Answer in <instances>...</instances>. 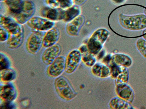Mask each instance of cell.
<instances>
[{
  "instance_id": "6da1fadb",
  "label": "cell",
  "mask_w": 146,
  "mask_h": 109,
  "mask_svg": "<svg viewBox=\"0 0 146 109\" xmlns=\"http://www.w3.org/2000/svg\"><path fill=\"white\" fill-rule=\"evenodd\" d=\"M0 18V26L9 32V38L7 41V48L13 50L19 47L24 39L23 27L11 16L1 14Z\"/></svg>"
},
{
  "instance_id": "7a4b0ae2",
  "label": "cell",
  "mask_w": 146,
  "mask_h": 109,
  "mask_svg": "<svg viewBox=\"0 0 146 109\" xmlns=\"http://www.w3.org/2000/svg\"><path fill=\"white\" fill-rule=\"evenodd\" d=\"M118 19L121 27L127 30L136 32L146 28V16L144 14L127 15L120 13Z\"/></svg>"
},
{
  "instance_id": "3957f363",
  "label": "cell",
  "mask_w": 146,
  "mask_h": 109,
  "mask_svg": "<svg viewBox=\"0 0 146 109\" xmlns=\"http://www.w3.org/2000/svg\"><path fill=\"white\" fill-rule=\"evenodd\" d=\"M110 35L106 28H99L94 31L87 40V45L90 53L97 55L103 47Z\"/></svg>"
},
{
  "instance_id": "277c9868",
  "label": "cell",
  "mask_w": 146,
  "mask_h": 109,
  "mask_svg": "<svg viewBox=\"0 0 146 109\" xmlns=\"http://www.w3.org/2000/svg\"><path fill=\"white\" fill-rule=\"evenodd\" d=\"M54 88L57 95L64 100L70 101L77 96L69 80L62 76L56 78L54 83Z\"/></svg>"
},
{
  "instance_id": "5b68a950",
  "label": "cell",
  "mask_w": 146,
  "mask_h": 109,
  "mask_svg": "<svg viewBox=\"0 0 146 109\" xmlns=\"http://www.w3.org/2000/svg\"><path fill=\"white\" fill-rule=\"evenodd\" d=\"M36 6L31 0H24L23 7L20 12L11 16L21 25L27 24V22L33 17L36 12Z\"/></svg>"
},
{
  "instance_id": "8992f818",
  "label": "cell",
  "mask_w": 146,
  "mask_h": 109,
  "mask_svg": "<svg viewBox=\"0 0 146 109\" xmlns=\"http://www.w3.org/2000/svg\"><path fill=\"white\" fill-rule=\"evenodd\" d=\"M26 24L33 32H45L55 27V22L41 16H33Z\"/></svg>"
},
{
  "instance_id": "52a82bcc",
  "label": "cell",
  "mask_w": 146,
  "mask_h": 109,
  "mask_svg": "<svg viewBox=\"0 0 146 109\" xmlns=\"http://www.w3.org/2000/svg\"><path fill=\"white\" fill-rule=\"evenodd\" d=\"M44 33L43 32L33 31L27 37L26 47L30 54H35L38 52L42 47Z\"/></svg>"
},
{
  "instance_id": "ba28073f",
  "label": "cell",
  "mask_w": 146,
  "mask_h": 109,
  "mask_svg": "<svg viewBox=\"0 0 146 109\" xmlns=\"http://www.w3.org/2000/svg\"><path fill=\"white\" fill-rule=\"evenodd\" d=\"M82 57L79 50L74 49L70 51L66 58L65 72L68 74L75 72L82 61Z\"/></svg>"
},
{
  "instance_id": "9c48e42d",
  "label": "cell",
  "mask_w": 146,
  "mask_h": 109,
  "mask_svg": "<svg viewBox=\"0 0 146 109\" xmlns=\"http://www.w3.org/2000/svg\"><path fill=\"white\" fill-rule=\"evenodd\" d=\"M66 58L63 56H59L52 63L48 66L47 74L49 77L54 78L61 76L65 71Z\"/></svg>"
},
{
  "instance_id": "30bf717a",
  "label": "cell",
  "mask_w": 146,
  "mask_h": 109,
  "mask_svg": "<svg viewBox=\"0 0 146 109\" xmlns=\"http://www.w3.org/2000/svg\"><path fill=\"white\" fill-rule=\"evenodd\" d=\"M64 10L59 7L53 8L47 6H43L40 10V16L55 22L62 21Z\"/></svg>"
},
{
  "instance_id": "8fae6325",
  "label": "cell",
  "mask_w": 146,
  "mask_h": 109,
  "mask_svg": "<svg viewBox=\"0 0 146 109\" xmlns=\"http://www.w3.org/2000/svg\"><path fill=\"white\" fill-rule=\"evenodd\" d=\"M0 87L1 101L13 102L16 100L18 93L14 84L10 82L2 83Z\"/></svg>"
},
{
  "instance_id": "7c38bea8",
  "label": "cell",
  "mask_w": 146,
  "mask_h": 109,
  "mask_svg": "<svg viewBox=\"0 0 146 109\" xmlns=\"http://www.w3.org/2000/svg\"><path fill=\"white\" fill-rule=\"evenodd\" d=\"M115 92L117 97L131 104L133 102L135 96V92L128 83L115 85Z\"/></svg>"
},
{
  "instance_id": "4fadbf2b",
  "label": "cell",
  "mask_w": 146,
  "mask_h": 109,
  "mask_svg": "<svg viewBox=\"0 0 146 109\" xmlns=\"http://www.w3.org/2000/svg\"><path fill=\"white\" fill-rule=\"evenodd\" d=\"M62 49L58 44L46 48L42 54L41 60L46 65H49L59 56Z\"/></svg>"
},
{
  "instance_id": "5bb4252c",
  "label": "cell",
  "mask_w": 146,
  "mask_h": 109,
  "mask_svg": "<svg viewBox=\"0 0 146 109\" xmlns=\"http://www.w3.org/2000/svg\"><path fill=\"white\" fill-rule=\"evenodd\" d=\"M84 22L85 18L84 16L82 15H79L71 21L66 23V33L72 37L78 36Z\"/></svg>"
},
{
  "instance_id": "9a60e30c",
  "label": "cell",
  "mask_w": 146,
  "mask_h": 109,
  "mask_svg": "<svg viewBox=\"0 0 146 109\" xmlns=\"http://www.w3.org/2000/svg\"><path fill=\"white\" fill-rule=\"evenodd\" d=\"M60 35L59 30L55 27L45 32L43 39V47L46 48L56 44Z\"/></svg>"
},
{
  "instance_id": "2e32d148",
  "label": "cell",
  "mask_w": 146,
  "mask_h": 109,
  "mask_svg": "<svg viewBox=\"0 0 146 109\" xmlns=\"http://www.w3.org/2000/svg\"><path fill=\"white\" fill-rule=\"evenodd\" d=\"M91 72L95 77L101 79H106L110 77V68L105 63L96 62L93 67H91Z\"/></svg>"
},
{
  "instance_id": "e0dca14e",
  "label": "cell",
  "mask_w": 146,
  "mask_h": 109,
  "mask_svg": "<svg viewBox=\"0 0 146 109\" xmlns=\"http://www.w3.org/2000/svg\"><path fill=\"white\" fill-rule=\"evenodd\" d=\"M111 60L117 65L127 68L131 67L133 64L131 57L123 53H118L112 54Z\"/></svg>"
},
{
  "instance_id": "ac0fdd59",
  "label": "cell",
  "mask_w": 146,
  "mask_h": 109,
  "mask_svg": "<svg viewBox=\"0 0 146 109\" xmlns=\"http://www.w3.org/2000/svg\"><path fill=\"white\" fill-rule=\"evenodd\" d=\"M23 2L24 0H4L3 3L6 6L10 16H13L20 12Z\"/></svg>"
},
{
  "instance_id": "d6986e66",
  "label": "cell",
  "mask_w": 146,
  "mask_h": 109,
  "mask_svg": "<svg viewBox=\"0 0 146 109\" xmlns=\"http://www.w3.org/2000/svg\"><path fill=\"white\" fill-rule=\"evenodd\" d=\"M81 13L80 6L74 5L71 7L64 10L63 19L62 21L66 23H68L81 15Z\"/></svg>"
},
{
  "instance_id": "ffe728a7",
  "label": "cell",
  "mask_w": 146,
  "mask_h": 109,
  "mask_svg": "<svg viewBox=\"0 0 146 109\" xmlns=\"http://www.w3.org/2000/svg\"><path fill=\"white\" fill-rule=\"evenodd\" d=\"M110 108L112 109H134L132 104L118 97L112 98L109 103Z\"/></svg>"
},
{
  "instance_id": "44dd1931",
  "label": "cell",
  "mask_w": 146,
  "mask_h": 109,
  "mask_svg": "<svg viewBox=\"0 0 146 109\" xmlns=\"http://www.w3.org/2000/svg\"><path fill=\"white\" fill-rule=\"evenodd\" d=\"M17 73L15 70L11 68L1 70L0 72V79L1 83L10 82L15 79Z\"/></svg>"
},
{
  "instance_id": "7402d4cb",
  "label": "cell",
  "mask_w": 146,
  "mask_h": 109,
  "mask_svg": "<svg viewBox=\"0 0 146 109\" xmlns=\"http://www.w3.org/2000/svg\"><path fill=\"white\" fill-rule=\"evenodd\" d=\"M82 61L86 67L91 68L97 62L96 56L91 54L89 51L82 54Z\"/></svg>"
},
{
  "instance_id": "603a6c76",
  "label": "cell",
  "mask_w": 146,
  "mask_h": 109,
  "mask_svg": "<svg viewBox=\"0 0 146 109\" xmlns=\"http://www.w3.org/2000/svg\"><path fill=\"white\" fill-rule=\"evenodd\" d=\"M129 78V73L128 68L124 67L123 71L114 80L115 85L118 84L128 83Z\"/></svg>"
},
{
  "instance_id": "cb8c5ba5",
  "label": "cell",
  "mask_w": 146,
  "mask_h": 109,
  "mask_svg": "<svg viewBox=\"0 0 146 109\" xmlns=\"http://www.w3.org/2000/svg\"><path fill=\"white\" fill-rule=\"evenodd\" d=\"M136 49L140 54L146 59V41L143 37L138 39L135 43Z\"/></svg>"
},
{
  "instance_id": "d4e9b609",
  "label": "cell",
  "mask_w": 146,
  "mask_h": 109,
  "mask_svg": "<svg viewBox=\"0 0 146 109\" xmlns=\"http://www.w3.org/2000/svg\"><path fill=\"white\" fill-rule=\"evenodd\" d=\"M0 70L10 68L11 62L8 57L4 53H0Z\"/></svg>"
},
{
  "instance_id": "484cf974",
  "label": "cell",
  "mask_w": 146,
  "mask_h": 109,
  "mask_svg": "<svg viewBox=\"0 0 146 109\" xmlns=\"http://www.w3.org/2000/svg\"><path fill=\"white\" fill-rule=\"evenodd\" d=\"M74 5V0H60L59 7L63 10H66Z\"/></svg>"
},
{
  "instance_id": "4316f807",
  "label": "cell",
  "mask_w": 146,
  "mask_h": 109,
  "mask_svg": "<svg viewBox=\"0 0 146 109\" xmlns=\"http://www.w3.org/2000/svg\"><path fill=\"white\" fill-rule=\"evenodd\" d=\"M9 33L7 30L0 26V41L4 43L7 41L9 38Z\"/></svg>"
},
{
  "instance_id": "83f0119b",
  "label": "cell",
  "mask_w": 146,
  "mask_h": 109,
  "mask_svg": "<svg viewBox=\"0 0 146 109\" xmlns=\"http://www.w3.org/2000/svg\"><path fill=\"white\" fill-rule=\"evenodd\" d=\"M60 0H45L46 6L51 7H59L60 1Z\"/></svg>"
},
{
  "instance_id": "f1b7e54d",
  "label": "cell",
  "mask_w": 146,
  "mask_h": 109,
  "mask_svg": "<svg viewBox=\"0 0 146 109\" xmlns=\"http://www.w3.org/2000/svg\"><path fill=\"white\" fill-rule=\"evenodd\" d=\"M1 109H13L15 108V106L13 102H3L1 101Z\"/></svg>"
},
{
  "instance_id": "f546056e",
  "label": "cell",
  "mask_w": 146,
  "mask_h": 109,
  "mask_svg": "<svg viewBox=\"0 0 146 109\" xmlns=\"http://www.w3.org/2000/svg\"><path fill=\"white\" fill-rule=\"evenodd\" d=\"M79 50L81 54L89 51L88 47H87L86 44H83V45H80L79 48Z\"/></svg>"
},
{
  "instance_id": "4dcf8cb0",
  "label": "cell",
  "mask_w": 146,
  "mask_h": 109,
  "mask_svg": "<svg viewBox=\"0 0 146 109\" xmlns=\"http://www.w3.org/2000/svg\"><path fill=\"white\" fill-rule=\"evenodd\" d=\"M88 0H74V5L80 6L84 4Z\"/></svg>"
},
{
  "instance_id": "1f68e13d",
  "label": "cell",
  "mask_w": 146,
  "mask_h": 109,
  "mask_svg": "<svg viewBox=\"0 0 146 109\" xmlns=\"http://www.w3.org/2000/svg\"><path fill=\"white\" fill-rule=\"evenodd\" d=\"M126 0H111L112 2L115 4H120L123 3Z\"/></svg>"
},
{
  "instance_id": "d6a6232c",
  "label": "cell",
  "mask_w": 146,
  "mask_h": 109,
  "mask_svg": "<svg viewBox=\"0 0 146 109\" xmlns=\"http://www.w3.org/2000/svg\"><path fill=\"white\" fill-rule=\"evenodd\" d=\"M142 34L143 35V37L144 39L146 41V29L143 30V33Z\"/></svg>"
},
{
  "instance_id": "836d02e7",
  "label": "cell",
  "mask_w": 146,
  "mask_h": 109,
  "mask_svg": "<svg viewBox=\"0 0 146 109\" xmlns=\"http://www.w3.org/2000/svg\"><path fill=\"white\" fill-rule=\"evenodd\" d=\"M144 14L146 16V8L144 9Z\"/></svg>"
},
{
  "instance_id": "e575fe53",
  "label": "cell",
  "mask_w": 146,
  "mask_h": 109,
  "mask_svg": "<svg viewBox=\"0 0 146 109\" xmlns=\"http://www.w3.org/2000/svg\"><path fill=\"white\" fill-rule=\"evenodd\" d=\"M4 1V0H0L1 2H3Z\"/></svg>"
}]
</instances>
